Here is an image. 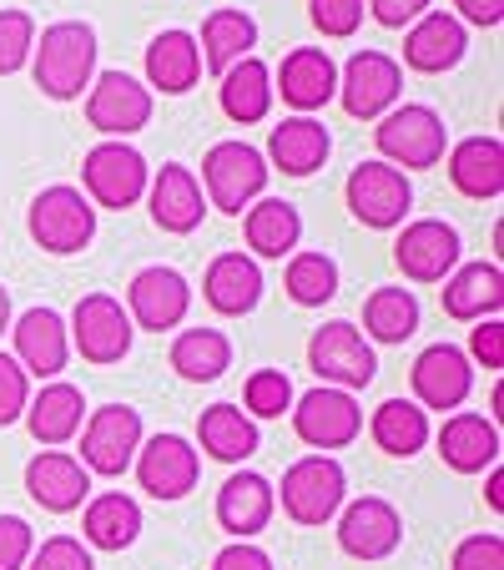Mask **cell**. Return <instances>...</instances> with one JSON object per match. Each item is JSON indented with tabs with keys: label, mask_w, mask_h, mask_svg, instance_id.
Returning <instances> with one entry per match:
<instances>
[{
	"label": "cell",
	"mask_w": 504,
	"mask_h": 570,
	"mask_svg": "<svg viewBox=\"0 0 504 570\" xmlns=\"http://www.w3.org/2000/svg\"><path fill=\"white\" fill-rule=\"evenodd\" d=\"M202 298L223 318H243L263 303V268L247 253H217L202 273Z\"/></svg>",
	"instance_id": "24"
},
{
	"label": "cell",
	"mask_w": 504,
	"mask_h": 570,
	"mask_svg": "<svg viewBox=\"0 0 504 570\" xmlns=\"http://www.w3.org/2000/svg\"><path fill=\"white\" fill-rule=\"evenodd\" d=\"M308 16L323 36L348 41V36L364 26V0H308Z\"/></svg>",
	"instance_id": "43"
},
{
	"label": "cell",
	"mask_w": 504,
	"mask_h": 570,
	"mask_svg": "<svg viewBox=\"0 0 504 570\" xmlns=\"http://www.w3.org/2000/svg\"><path fill=\"white\" fill-rule=\"evenodd\" d=\"M172 368L187 384H217L233 368V338L223 328H182L172 344Z\"/></svg>",
	"instance_id": "37"
},
{
	"label": "cell",
	"mask_w": 504,
	"mask_h": 570,
	"mask_svg": "<svg viewBox=\"0 0 504 570\" xmlns=\"http://www.w3.org/2000/svg\"><path fill=\"white\" fill-rule=\"evenodd\" d=\"M36 21L26 11H0V76H16L31 61Z\"/></svg>",
	"instance_id": "42"
},
{
	"label": "cell",
	"mask_w": 504,
	"mask_h": 570,
	"mask_svg": "<svg viewBox=\"0 0 504 570\" xmlns=\"http://www.w3.org/2000/svg\"><path fill=\"white\" fill-rule=\"evenodd\" d=\"M293 434L313 450H344L364 434V410H358V399L348 389H308L303 399H293Z\"/></svg>",
	"instance_id": "11"
},
{
	"label": "cell",
	"mask_w": 504,
	"mask_h": 570,
	"mask_svg": "<svg viewBox=\"0 0 504 570\" xmlns=\"http://www.w3.org/2000/svg\"><path fill=\"white\" fill-rule=\"evenodd\" d=\"M197 444H202L217 464H243L258 454L263 434H258V420H247L237 404H213V410H202V420H197Z\"/></svg>",
	"instance_id": "35"
},
{
	"label": "cell",
	"mask_w": 504,
	"mask_h": 570,
	"mask_svg": "<svg viewBox=\"0 0 504 570\" xmlns=\"http://www.w3.org/2000/svg\"><path fill=\"white\" fill-rule=\"evenodd\" d=\"M500 430H494V420H484V414H449L439 430V460L449 464L454 474H484L500 464Z\"/></svg>",
	"instance_id": "26"
},
{
	"label": "cell",
	"mask_w": 504,
	"mask_h": 570,
	"mask_svg": "<svg viewBox=\"0 0 504 570\" xmlns=\"http://www.w3.org/2000/svg\"><path fill=\"white\" fill-rule=\"evenodd\" d=\"M418 328V298L408 288H374L364 303V338L374 344H404Z\"/></svg>",
	"instance_id": "39"
},
{
	"label": "cell",
	"mask_w": 504,
	"mask_h": 570,
	"mask_svg": "<svg viewBox=\"0 0 504 570\" xmlns=\"http://www.w3.org/2000/svg\"><path fill=\"white\" fill-rule=\"evenodd\" d=\"M147 183H151L147 157L137 147H127V141H101L81 161V187H87L91 207L127 213V207H137L147 197Z\"/></svg>",
	"instance_id": "6"
},
{
	"label": "cell",
	"mask_w": 504,
	"mask_h": 570,
	"mask_svg": "<svg viewBox=\"0 0 504 570\" xmlns=\"http://www.w3.org/2000/svg\"><path fill=\"white\" fill-rule=\"evenodd\" d=\"M147 203H151V223L161 227V233H197L207 217V197H202V183L192 177V167H182V161H167L157 177L147 183Z\"/></svg>",
	"instance_id": "22"
},
{
	"label": "cell",
	"mask_w": 504,
	"mask_h": 570,
	"mask_svg": "<svg viewBox=\"0 0 504 570\" xmlns=\"http://www.w3.org/2000/svg\"><path fill=\"white\" fill-rule=\"evenodd\" d=\"M308 368L323 379L328 389H368L378 374V354L354 323H323L318 334L308 338Z\"/></svg>",
	"instance_id": "8"
},
{
	"label": "cell",
	"mask_w": 504,
	"mask_h": 570,
	"mask_svg": "<svg viewBox=\"0 0 504 570\" xmlns=\"http://www.w3.org/2000/svg\"><path fill=\"white\" fill-rule=\"evenodd\" d=\"M273 510H278V500H273V484L263 480L258 470L227 474V484L217 490V525H223L233 540H253L258 530H268Z\"/></svg>",
	"instance_id": "25"
},
{
	"label": "cell",
	"mask_w": 504,
	"mask_h": 570,
	"mask_svg": "<svg viewBox=\"0 0 504 570\" xmlns=\"http://www.w3.org/2000/svg\"><path fill=\"white\" fill-rule=\"evenodd\" d=\"M243 237H247V258H293L303 243V217L283 197H258L243 217Z\"/></svg>",
	"instance_id": "30"
},
{
	"label": "cell",
	"mask_w": 504,
	"mask_h": 570,
	"mask_svg": "<svg viewBox=\"0 0 504 570\" xmlns=\"http://www.w3.org/2000/svg\"><path fill=\"white\" fill-rule=\"evenodd\" d=\"M187 308H192L187 278L177 268H161V263L157 268H141L127 288V318H131V328H147V334L177 328L187 318Z\"/></svg>",
	"instance_id": "16"
},
{
	"label": "cell",
	"mask_w": 504,
	"mask_h": 570,
	"mask_svg": "<svg viewBox=\"0 0 504 570\" xmlns=\"http://www.w3.org/2000/svg\"><path fill=\"white\" fill-rule=\"evenodd\" d=\"M217 101H223L227 121L237 127H253L273 111V71L258 61V56H243L223 71V87H217Z\"/></svg>",
	"instance_id": "33"
},
{
	"label": "cell",
	"mask_w": 504,
	"mask_h": 570,
	"mask_svg": "<svg viewBox=\"0 0 504 570\" xmlns=\"http://www.w3.org/2000/svg\"><path fill=\"white\" fill-rule=\"evenodd\" d=\"M338 546L354 560H388L404 546V515L378 495L354 500L338 510Z\"/></svg>",
	"instance_id": "18"
},
{
	"label": "cell",
	"mask_w": 504,
	"mask_h": 570,
	"mask_svg": "<svg viewBox=\"0 0 504 570\" xmlns=\"http://www.w3.org/2000/svg\"><path fill=\"white\" fill-rule=\"evenodd\" d=\"M16 334V364L36 379H56L71 358V334H66V318L56 308H26L11 323Z\"/></svg>",
	"instance_id": "23"
},
{
	"label": "cell",
	"mask_w": 504,
	"mask_h": 570,
	"mask_svg": "<svg viewBox=\"0 0 504 570\" xmlns=\"http://www.w3.org/2000/svg\"><path fill=\"white\" fill-rule=\"evenodd\" d=\"M374 147H378V161H388L398 173H424V167H439L444 161L449 131H444V117L434 107L404 101V107H388L378 117Z\"/></svg>",
	"instance_id": "2"
},
{
	"label": "cell",
	"mask_w": 504,
	"mask_h": 570,
	"mask_svg": "<svg viewBox=\"0 0 504 570\" xmlns=\"http://www.w3.org/2000/svg\"><path fill=\"white\" fill-rule=\"evenodd\" d=\"M283 288L298 308H323L338 298V263L328 253H293L283 268Z\"/></svg>",
	"instance_id": "40"
},
{
	"label": "cell",
	"mask_w": 504,
	"mask_h": 570,
	"mask_svg": "<svg viewBox=\"0 0 504 570\" xmlns=\"http://www.w3.org/2000/svg\"><path fill=\"white\" fill-rule=\"evenodd\" d=\"M404 91V66L384 51H358L338 71V97L354 121H378Z\"/></svg>",
	"instance_id": "13"
},
{
	"label": "cell",
	"mask_w": 504,
	"mask_h": 570,
	"mask_svg": "<svg viewBox=\"0 0 504 570\" xmlns=\"http://www.w3.org/2000/svg\"><path fill=\"white\" fill-rule=\"evenodd\" d=\"M273 500H283V515L303 530L328 525L348 500V474L333 454H303L288 464L283 474V490H273Z\"/></svg>",
	"instance_id": "3"
},
{
	"label": "cell",
	"mask_w": 504,
	"mask_h": 570,
	"mask_svg": "<svg viewBox=\"0 0 504 570\" xmlns=\"http://www.w3.org/2000/svg\"><path fill=\"white\" fill-rule=\"evenodd\" d=\"M141 450V414L131 404H101L81 424V464L87 474H107L121 480Z\"/></svg>",
	"instance_id": "10"
},
{
	"label": "cell",
	"mask_w": 504,
	"mask_h": 570,
	"mask_svg": "<svg viewBox=\"0 0 504 570\" xmlns=\"http://www.w3.org/2000/svg\"><path fill=\"white\" fill-rule=\"evenodd\" d=\"M26 424H31V440L56 450V444H71L87 424V394L66 379H51L41 394L26 404Z\"/></svg>",
	"instance_id": "27"
},
{
	"label": "cell",
	"mask_w": 504,
	"mask_h": 570,
	"mask_svg": "<svg viewBox=\"0 0 504 570\" xmlns=\"http://www.w3.org/2000/svg\"><path fill=\"white\" fill-rule=\"evenodd\" d=\"M26 227H31L36 248L56 253V258H71V253H81L97 237V207H91V197L81 187L56 183L46 193H36Z\"/></svg>",
	"instance_id": "4"
},
{
	"label": "cell",
	"mask_w": 504,
	"mask_h": 570,
	"mask_svg": "<svg viewBox=\"0 0 504 570\" xmlns=\"http://www.w3.org/2000/svg\"><path fill=\"white\" fill-rule=\"evenodd\" d=\"M328 151H333V137H328V127H323V121L288 117L283 127H273L268 157H263V161H273L283 177H313L323 161H328Z\"/></svg>",
	"instance_id": "32"
},
{
	"label": "cell",
	"mask_w": 504,
	"mask_h": 570,
	"mask_svg": "<svg viewBox=\"0 0 504 570\" xmlns=\"http://www.w3.org/2000/svg\"><path fill=\"white\" fill-rule=\"evenodd\" d=\"M449 183H454V193L474 197V203H494L504 193V141L464 137L449 151Z\"/></svg>",
	"instance_id": "31"
},
{
	"label": "cell",
	"mask_w": 504,
	"mask_h": 570,
	"mask_svg": "<svg viewBox=\"0 0 504 570\" xmlns=\"http://www.w3.org/2000/svg\"><path fill=\"white\" fill-rule=\"evenodd\" d=\"M97 31L87 21H56L41 31V41L31 46V71L41 97L51 101H76L97 76Z\"/></svg>",
	"instance_id": "1"
},
{
	"label": "cell",
	"mask_w": 504,
	"mask_h": 570,
	"mask_svg": "<svg viewBox=\"0 0 504 570\" xmlns=\"http://www.w3.org/2000/svg\"><path fill=\"white\" fill-rule=\"evenodd\" d=\"M131 464H137L141 490L151 500H167V505L192 495L197 474H202V460H197L192 440H182V434H151V440H141Z\"/></svg>",
	"instance_id": "14"
},
{
	"label": "cell",
	"mask_w": 504,
	"mask_h": 570,
	"mask_svg": "<svg viewBox=\"0 0 504 570\" xmlns=\"http://www.w3.org/2000/svg\"><path fill=\"white\" fill-rule=\"evenodd\" d=\"M408 379H414V404L424 414L429 410H459L464 399H470L474 389V364L464 358V348L454 344H429L424 354L414 358V368H408Z\"/></svg>",
	"instance_id": "17"
},
{
	"label": "cell",
	"mask_w": 504,
	"mask_h": 570,
	"mask_svg": "<svg viewBox=\"0 0 504 570\" xmlns=\"http://www.w3.org/2000/svg\"><path fill=\"white\" fill-rule=\"evenodd\" d=\"M253 46H258V21H253L247 11H233V6H223V11H213L202 21V41H197V51H202L207 71L223 76L233 61L253 56Z\"/></svg>",
	"instance_id": "36"
},
{
	"label": "cell",
	"mask_w": 504,
	"mask_h": 570,
	"mask_svg": "<svg viewBox=\"0 0 504 570\" xmlns=\"http://www.w3.org/2000/svg\"><path fill=\"white\" fill-rule=\"evenodd\" d=\"M459 258H464V237L444 217H418L394 243V263L404 268L408 283H444L459 268Z\"/></svg>",
	"instance_id": "12"
},
{
	"label": "cell",
	"mask_w": 504,
	"mask_h": 570,
	"mask_svg": "<svg viewBox=\"0 0 504 570\" xmlns=\"http://www.w3.org/2000/svg\"><path fill=\"white\" fill-rule=\"evenodd\" d=\"M368 434H374V444L384 454L408 460V454H418L429 444V414L418 410L414 399H384L374 410V420H368Z\"/></svg>",
	"instance_id": "38"
},
{
	"label": "cell",
	"mask_w": 504,
	"mask_h": 570,
	"mask_svg": "<svg viewBox=\"0 0 504 570\" xmlns=\"http://www.w3.org/2000/svg\"><path fill=\"white\" fill-rule=\"evenodd\" d=\"M434 0H368V16H374L378 26H388V31H404V26H414L418 16H429Z\"/></svg>",
	"instance_id": "49"
},
{
	"label": "cell",
	"mask_w": 504,
	"mask_h": 570,
	"mask_svg": "<svg viewBox=\"0 0 504 570\" xmlns=\"http://www.w3.org/2000/svg\"><path fill=\"white\" fill-rule=\"evenodd\" d=\"M273 97H283L298 117L328 107L338 97V66H333V56L323 46H293L283 56L278 76H273Z\"/></svg>",
	"instance_id": "19"
},
{
	"label": "cell",
	"mask_w": 504,
	"mask_h": 570,
	"mask_svg": "<svg viewBox=\"0 0 504 570\" xmlns=\"http://www.w3.org/2000/svg\"><path fill=\"white\" fill-rule=\"evenodd\" d=\"M500 490H504V470L494 464V470H490V484H484V495H490V510H504V495H500Z\"/></svg>",
	"instance_id": "52"
},
{
	"label": "cell",
	"mask_w": 504,
	"mask_h": 570,
	"mask_svg": "<svg viewBox=\"0 0 504 570\" xmlns=\"http://www.w3.org/2000/svg\"><path fill=\"white\" fill-rule=\"evenodd\" d=\"M344 203L364 227L388 233V227H404L408 207H414V183L388 161H358L344 183Z\"/></svg>",
	"instance_id": "7"
},
{
	"label": "cell",
	"mask_w": 504,
	"mask_h": 570,
	"mask_svg": "<svg viewBox=\"0 0 504 570\" xmlns=\"http://www.w3.org/2000/svg\"><path fill=\"white\" fill-rule=\"evenodd\" d=\"M444 313L459 323H480V318H500L504 308V273L500 263H464L444 278Z\"/></svg>",
	"instance_id": "28"
},
{
	"label": "cell",
	"mask_w": 504,
	"mask_h": 570,
	"mask_svg": "<svg viewBox=\"0 0 504 570\" xmlns=\"http://www.w3.org/2000/svg\"><path fill=\"white\" fill-rule=\"evenodd\" d=\"M268 173L273 167L263 161L258 147H247V141H217V147L202 157V187H207L202 197H207V207L243 217L247 207L263 197Z\"/></svg>",
	"instance_id": "5"
},
{
	"label": "cell",
	"mask_w": 504,
	"mask_h": 570,
	"mask_svg": "<svg viewBox=\"0 0 504 570\" xmlns=\"http://www.w3.org/2000/svg\"><path fill=\"white\" fill-rule=\"evenodd\" d=\"M213 570H273V560L253 540H233V546H223L213 556Z\"/></svg>",
	"instance_id": "50"
},
{
	"label": "cell",
	"mask_w": 504,
	"mask_h": 570,
	"mask_svg": "<svg viewBox=\"0 0 504 570\" xmlns=\"http://www.w3.org/2000/svg\"><path fill=\"white\" fill-rule=\"evenodd\" d=\"M11 328V293H6V283H0V334Z\"/></svg>",
	"instance_id": "53"
},
{
	"label": "cell",
	"mask_w": 504,
	"mask_h": 570,
	"mask_svg": "<svg viewBox=\"0 0 504 570\" xmlns=\"http://www.w3.org/2000/svg\"><path fill=\"white\" fill-rule=\"evenodd\" d=\"M202 76V51H197L192 31H161L147 46V91L161 97H187Z\"/></svg>",
	"instance_id": "29"
},
{
	"label": "cell",
	"mask_w": 504,
	"mask_h": 570,
	"mask_svg": "<svg viewBox=\"0 0 504 570\" xmlns=\"http://www.w3.org/2000/svg\"><path fill=\"white\" fill-rule=\"evenodd\" d=\"M26 570H97V566H91V550L81 546V540L51 535V540H41V546L31 550Z\"/></svg>",
	"instance_id": "44"
},
{
	"label": "cell",
	"mask_w": 504,
	"mask_h": 570,
	"mask_svg": "<svg viewBox=\"0 0 504 570\" xmlns=\"http://www.w3.org/2000/svg\"><path fill=\"white\" fill-rule=\"evenodd\" d=\"M26 404H31V374L11 354H0V430L26 420Z\"/></svg>",
	"instance_id": "45"
},
{
	"label": "cell",
	"mask_w": 504,
	"mask_h": 570,
	"mask_svg": "<svg viewBox=\"0 0 504 570\" xmlns=\"http://www.w3.org/2000/svg\"><path fill=\"white\" fill-rule=\"evenodd\" d=\"M449 570H504V540L494 535V530L459 540V546H454Z\"/></svg>",
	"instance_id": "46"
},
{
	"label": "cell",
	"mask_w": 504,
	"mask_h": 570,
	"mask_svg": "<svg viewBox=\"0 0 504 570\" xmlns=\"http://www.w3.org/2000/svg\"><path fill=\"white\" fill-rule=\"evenodd\" d=\"M66 334H71V348L87 358V364L107 368V364H121V358L131 354L137 328H131L127 308H121L111 293H87V298L76 303Z\"/></svg>",
	"instance_id": "9"
},
{
	"label": "cell",
	"mask_w": 504,
	"mask_h": 570,
	"mask_svg": "<svg viewBox=\"0 0 504 570\" xmlns=\"http://www.w3.org/2000/svg\"><path fill=\"white\" fill-rule=\"evenodd\" d=\"M36 550V530L21 515H0V570H26Z\"/></svg>",
	"instance_id": "47"
},
{
	"label": "cell",
	"mask_w": 504,
	"mask_h": 570,
	"mask_svg": "<svg viewBox=\"0 0 504 570\" xmlns=\"http://www.w3.org/2000/svg\"><path fill=\"white\" fill-rule=\"evenodd\" d=\"M470 364L480 368H504V323L500 318H480V328H470Z\"/></svg>",
	"instance_id": "48"
},
{
	"label": "cell",
	"mask_w": 504,
	"mask_h": 570,
	"mask_svg": "<svg viewBox=\"0 0 504 570\" xmlns=\"http://www.w3.org/2000/svg\"><path fill=\"white\" fill-rule=\"evenodd\" d=\"M81 530H87L91 550H131L141 535V505L121 490H107V495H91L81 505Z\"/></svg>",
	"instance_id": "34"
},
{
	"label": "cell",
	"mask_w": 504,
	"mask_h": 570,
	"mask_svg": "<svg viewBox=\"0 0 504 570\" xmlns=\"http://www.w3.org/2000/svg\"><path fill=\"white\" fill-rule=\"evenodd\" d=\"M459 6V21L470 26H500L504 21V0H454Z\"/></svg>",
	"instance_id": "51"
},
{
	"label": "cell",
	"mask_w": 504,
	"mask_h": 570,
	"mask_svg": "<svg viewBox=\"0 0 504 570\" xmlns=\"http://www.w3.org/2000/svg\"><path fill=\"white\" fill-rule=\"evenodd\" d=\"M87 121L107 141H121L151 121V91L127 71H101L87 87Z\"/></svg>",
	"instance_id": "15"
},
{
	"label": "cell",
	"mask_w": 504,
	"mask_h": 570,
	"mask_svg": "<svg viewBox=\"0 0 504 570\" xmlns=\"http://www.w3.org/2000/svg\"><path fill=\"white\" fill-rule=\"evenodd\" d=\"M26 495L41 510H51V515H71V510H81L91 500V474L76 454L41 450L26 464Z\"/></svg>",
	"instance_id": "20"
},
{
	"label": "cell",
	"mask_w": 504,
	"mask_h": 570,
	"mask_svg": "<svg viewBox=\"0 0 504 570\" xmlns=\"http://www.w3.org/2000/svg\"><path fill=\"white\" fill-rule=\"evenodd\" d=\"M464 51H470V31H464L459 16L449 11H429L418 16L414 26H408L404 36V66L418 76H444L454 71V66L464 61Z\"/></svg>",
	"instance_id": "21"
},
{
	"label": "cell",
	"mask_w": 504,
	"mask_h": 570,
	"mask_svg": "<svg viewBox=\"0 0 504 570\" xmlns=\"http://www.w3.org/2000/svg\"><path fill=\"white\" fill-rule=\"evenodd\" d=\"M293 379L283 368H253L243 384V404H247V420H283L293 410Z\"/></svg>",
	"instance_id": "41"
}]
</instances>
